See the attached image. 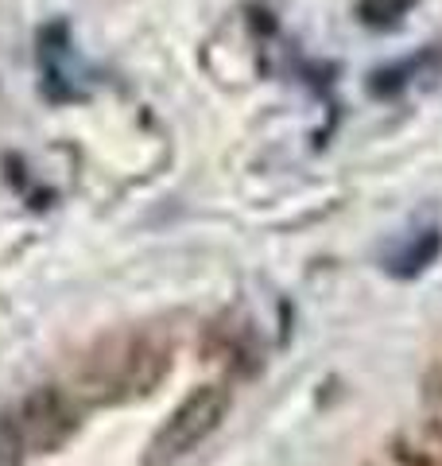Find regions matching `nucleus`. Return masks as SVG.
<instances>
[{
  "instance_id": "f257e3e1",
  "label": "nucleus",
  "mask_w": 442,
  "mask_h": 466,
  "mask_svg": "<svg viewBox=\"0 0 442 466\" xmlns=\"http://www.w3.org/2000/svg\"><path fill=\"white\" fill-rule=\"evenodd\" d=\"M226 389H198L195 397H190L179 412H175V420L164 428V435H159L156 451L164 459H175V455H186L190 447H195L206 431H210L221 416H226Z\"/></svg>"
},
{
  "instance_id": "f03ea898",
  "label": "nucleus",
  "mask_w": 442,
  "mask_h": 466,
  "mask_svg": "<svg viewBox=\"0 0 442 466\" xmlns=\"http://www.w3.org/2000/svg\"><path fill=\"white\" fill-rule=\"evenodd\" d=\"M411 5H416V0H361L357 16L368 27H392V24H400V16H407Z\"/></svg>"
}]
</instances>
